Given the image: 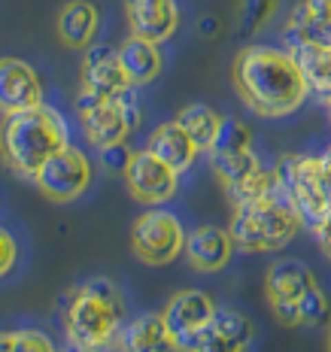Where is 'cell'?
<instances>
[{
    "mask_svg": "<svg viewBox=\"0 0 331 352\" xmlns=\"http://www.w3.org/2000/svg\"><path fill=\"white\" fill-rule=\"evenodd\" d=\"M304 6L313 12V16L331 19V0H304Z\"/></svg>",
    "mask_w": 331,
    "mask_h": 352,
    "instance_id": "d6a6232c",
    "label": "cell"
},
{
    "mask_svg": "<svg viewBox=\"0 0 331 352\" xmlns=\"http://www.w3.org/2000/svg\"><path fill=\"white\" fill-rule=\"evenodd\" d=\"M176 122L189 131V137L195 140V146L201 152H210L213 143L219 137V128H222V116L216 109H210L207 104H189L176 113Z\"/></svg>",
    "mask_w": 331,
    "mask_h": 352,
    "instance_id": "7402d4cb",
    "label": "cell"
},
{
    "mask_svg": "<svg viewBox=\"0 0 331 352\" xmlns=\"http://www.w3.org/2000/svg\"><path fill=\"white\" fill-rule=\"evenodd\" d=\"M43 104V82L28 61L21 58H3L0 61V107L3 116L21 113Z\"/></svg>",
    "mask_w": 331,
    "mask_h": 352,
    "instance_id": "7c38bea8",
    "label": "cell"
},
{
    "mask_svg": "<svg viewBox=\"0 0 331 352\" xmlns=\"http://www.w3.org/2000/svg\"><path fill=\"white\" fill-rule=\"evenodd\" d=\"M283 176V195L301 212L307 228L331 210V179L322 155H283L277 161Z\"/></svg>",
    "mask_w": 331,
    "mask_h": 352,
    "instance_id": "8992f818",
    "label": "cell"
},
{
    "mask_svg": "<svg viewBox=\"0 0 331 352\" xmlns=\"http://www.w3.org/2000/svg\"><path fill=\"white\" fill-rule=\"evenodd\" d=\"M186 237L189 234L176 212L149 207L131 225V252L143 264L161 267V264H171L176 255L186 252Z\"/></svg>",
    "mask_w": 331,
    "mask_h": 352,
    "instance_id": "52a82bcc",
    "label": "cell"
},
{
    "mask_svg": "<svg viewBox=\"0 0 331 352\" xmlns=\"http://www.w3.org/2000/svg\"><path fill=\"white\" fill-rule=\"evenodd\" d=\"M149 146L158 158H164L171 167H176L180 173H186L195 164V158L201 155V149L195 146V140L189 137V131L180 122H161L156 131L149 134Z\"/></svg>",
    "mask_w": 331,
    "mask_h": 352,
    "instance_id": "e0dca14e",
    "label": "cell"
},
{
    "mask_svg": "<svg viewBox=\"0 0 331 352\" xmlns=\"http://www.w3.org/2000/svg\"><path fill=\"white\" fill-rule=\"evenodd\" d=\"M210 155V170L216 173V179L222 186H234L244 176H249L253 170H259L261 161L253 149H240V152H207Z\"/></svg>",
    "mask_w": 331,
    "mask_h": 352,
    "instance_id": "cb8c5ba5",
    "label": "cell"
},
{
    "mask_svg": "<svg viewBox=\"0 0 331 352\" xmlns=\"http://www.w3.org/2000/svg\"><path fill=\"white\" fill-rule=\"evenodd\" d=\"M76 113L85 140L98 152L107 146L125 143L143 124V109L134 100V91L122 94V98H107V94L83 88L76 98Z\"/></svg>",
    "mask_w": 331,
    "mask_h": 352,
    "instance_id": "5b68a950",
    "label": "cell"
},
{
    "mask_svg": "<svg viewBox=\"0 0 331 352\" xmlns=\"http://www.w3.org/2000/svg\"><path fill=\"white\" fill-rule=\"evenodd\" d=\"M316 283L313 270L298 258H279L268 267L264 276V295L268 300H298Z\"/></svg>",
    "mask_w": 331,
    "mask_h": 352,
    "instance_id": "d6986e66",
    "label": "cell"
},
{
    "mask_svg": "<svg viewBox=\"0 0 331 352\" xmlns=\"http://www.w3.org/2000/svg\"><path fill=\"white\" fill-rule=\"evenodd\" d=\"M234 243L231 231L219 228V225H201L186 237V258L195 270L201 274H216V270L228 267V261L234 258Z\"/></svg>",
    "mask_w": 331,
    "mask_h": 352,
    "instance_id": "9a60e30c",
    "label": "cell"
},
{
    "mask_svg": "<svg viewBox=\"0 0 331 352\" xmlns=\"http://www.w3.org/2000/svg\"><path fill=\"white\" fill-rule=\"evenodd\" d=\"M16 258H19L16 237H12L10 231H0V274L10 276L12 267H16Z\"/></svg>",
    "mask_w": 331,
    "mask_h": 352,
    "instance_id": "f546056e",
    "label": "cell"
},
{
    "mask_svg": "<svg viewBox=\"0 0 331 352\" xmlns=\"http://www.w3.org/2000/svg\"><path fill=\"white\" fill-rule=\"evenodd\" d=\"M279 0H240L237 10V31L244 36H255L268 28V21L277 16Z\"/></svg>",
    "mask_w": 331,
    "mask_h": 352,
    "instance_id": "d4e9b609",
    "label": "cell"
},
{
    "mask_svg": "<svg viewBox=\"0 0 331 352\" xmlns=\"http://www.w3.org/2000/svg\"><path fill=\"white\" fill-rule=\"evenodd\" d=\"M92 179L94 170L88 155L76 146H67V149H61L58 155L49 158L31 182L36 186V192L49 197L52 204H73L76 197L88 192Z\"/></svg>",
    "mask_w": 331,
    "mask_h": 352,
    "instance_id": "ba28073f",
    "label": "cell"
},
{
    "mask_svg": "<svg viewBox=\"0 0 331 352\" xmlns=\"http://www.w3.org/2000/svg\"><path fill=\"white\" fill-rule=\"evenodd\" d=\"M231 82L237 98L259 119L292 116L310 98V82L292 49L244 46L231 61Z\"/></svg>",
    "mask_w": 331,
    "mask_h": 352,
    "instance_id": "6da1fadb",
    "label": "cell"
},
{
    "mask_svg": "<svg viewBox=\"0 0 331 352\" xmlns=\"http://www.w3.org/2000/svg\"><path fill=\"white\" fill-rule=\"evenodd\" d=\"M301 228H307V222L283 192L253 204H237L231 222H228V231H231L237 249L255 255L286 249L298 237Z\"/></svg>",
    "mask_w": 331,
    "mask_h": 352,
    "instance_id": "277c9868",
    "label": "cell"
},
{
    "mask_svg": "<svg viewBox=\"0 0 331 352\" xmlns=\"http://www.w3.org/2000/svg\"><path fill=\"white\" fill-rule=\"evenodd\" d=\"M219 307L213 304V298L207 292L201 289H182L176 292V295L167 300V307L161 313H164V322H167V331H171V343L176 349V343L182 340V337H189L197 328H204L207 322L216 316Z\"/></svg>",
    "mask_w": 331,
    "mask_h": 352,
    "instance_id": "5bb4252c",
    "label": "cell"
},
{
    "mask_svg": "<svg viewBox=\"0 0 331 352\" xmlns=\"http://www.w3.org/2000/svg\"><path fill=\"white\" fill-rule=\"evenodd\" d=\"M119 55H122V64H125V70H128V76L134 85L156 82L161 76V70H164L161 43H152V40H146V36L131 34L119 46Z\"/></svg>",
    "mask_w": 331,
    "mask_h": 352,
    "instance_id": "ac0fdd59",
    "label": "cell"
},
{
    "mask_svg": "<svg viewBox=\"0 0 331 352\" xmlns=\"http://www.w3.org/2000/svg\"><path fill=\"white\" fill-rule=\"evenodd\" d=\"M255 337V328H253V319L244 316L240 310H216L204 328H197L189 337H182L176 343V349H186V352H219V349H228V352H240L253 343Z\"/></svg>",
    "mask_w": 331,
    "mask_h": 352,
    "instance_id": "30bf717a",
    "label": "cell"
},
{
    "mask_svg": "<svg viewBox=\"0 0 331 352\" xmlns=\"http://www.w3.org/2000/svg\"><path fill=\"white\" fill-rule=\"evenodd\" d=\"M201 28L207 31V36H213V31H216V19H204V21H201Z\"/></svg>",
    "mask_w": 331,
    "mask_h": 352,
    "instance_id": "836d02e7",
    "label": "cell"
},
{
    "mask_svg": "<svg viewBox=\"0 0 331 352\" xmlns=\"http://www.w3.org/2000/svg\"><path fill=\"white\" fill-rule=\"evenodd\" d=\"M128 31L152 43H167L180 28L176 0H125Z\"/></svg>",
    "mask_w": 331,
    "mask_h": 352,
    "instance_id": "4fadbf2b",
    "label": "cell"
},
{
    "mask_svg": "<svg viewBox=\"0 0 331 352\" xmlns=\"http://www.w3.org/2000/svg\"><path fill=\"white\" fill-rule=\"evenodd\" d=\"M122 176L125 186H128V195L137 204H149V207L167 204L180 192V170L167 164L164 158H158L149 146L131 152V161Z\"/></svg>",
    "mask_w": 331,
    "mask_h": 352,
    "instance_id": "9c48e42d",
    "label": "cell"
},
{
    "mask_svg": "<svg viewBox=\"0 0 331 352\" xmlns=\"http://www.w3.org/2000/svg\"><path fill=\"white\" fill-rule=\"evenodd\" d=\"M240 149H253V128L237 116H228V119H222V128H219V137L210 152H240Z\"/></svg>",
    "mask_w": 331,
    "mask_h": 352,
    "instance_id": "4316f807",
    "label": "cell"
},
{
    "mask_svg": "<svg viewBox=\"0 0 331 352\" xmlns=\"http://www.w3.org/2000/svg\"><path fill=\"white\" fill-rule=\"evenodd\" d=\"M283 192V176H279V167H259V170H253L249 176H244L240 182H234V186L225 188V195L231 197V204L237 207V204H253V201H261V197L268 195H277Z\"/></svg>",
    "mask_w": 331,
    "mask_h": 352,
    "instance_id": "603a6c76",
    "label": "cell"
},
{
    "mask_svg": "<svg viewBox=\"0 0 331 352\" xmlns=\"http://www.w3.org/2000/svg\"><path fill=\"white\" fill-rule=\"evenodd\" d=\"M64 331L73 349L116 346V337L125 322V298L113 280L94 276L61 298Z\"/></svg>",
    "mask_w": 331,
    "mask_h": 352,
    "instance_id": "7a4b0ae2",
    "label": "cell"
},
{
    "mask_svg": "<svg viewBox=\"0 0 331 352\" xmlns=\"http://www.w3.org/2000/svg\"><path fill=\"white\" fill-rule=\"evenodd\" d=\"M270 304V313L279 325L286 328H295L301 325V310H298V300H268Z\"/></svg>",
    "mask_w": 331,
    "mask_h": 352,
    "instance_id": "f1b7e54d",
    "label": "cell"
},
{
    "mask_svg": "<svg viewBox=\"0 0 331 352\" xmlns=\"http://www.w3.org/2000/svg\"><path fill=\"white\" fill-rule=\"evenodd\" d=\"M310 231H313V237H316V243L322 246V252L331 258V210L325 212V216L319 219L316 225H310Z\"/></svg>",
    "mask_w": 331,
    "mask_h": 352,
    "instance_id": "1f68e13d",
    "label": "cell"
},
{
    "mask_svg": "<svg viewBox=\"0 0 331 352\" xmlns=\"http://www.w3.org/2000/svg\"><path fill=\"white\" fill-rule=\"evenodd\" d=\"M100 158H104L107 170L125 173V167H128V161H131V152H128V146H125V143H116V146H107V149H100Z\"/></svg>",
    "mask_w": 331,
    "mask_h": 352,
    "instance_id": "4dcf8cb0",
    "label": "cell"
},
{
    "mask_svg": "<svg viewBox=\"0 0 331 352\" xmlns=\"http://www.w3.org/2000/svg\"><path fill=\"white\" fill-rule=\"evenodd\" d=\"M325 107H328V122H331V98H325Z\"/></svg>",
    "mask_w": 331,
    "mask_h": 352,
    "instance_id": "d590c367",
    "label": "cell"
},
{
    "mask_svg": "<svg viewBox=\"0 0 331 352\" xmlns=\"http://www.w3.org/2000/svg\"><path fill=\"white\" fill-rule=\"evenodd\" d=\"M98 28H100V12L92 0H67L58 10L55 31L58 40L67 49H76V52L88 49L94 43V36H98Z\"/></svg>",
    "mask_w": 331,
    "mask_h": 352,
    "instance_id": "2e32d148",
    "label": "cell"
},
{
    "mask_svg": "<svg viewBox=\"0 0 331 352\" xmlns=\"http://www.w3.org/2000/svg\"><path fill=\"white\" fill-rule=\"evenodd\" d=\"M322 158H325V167H328V170H331V146H328V149H325V155H322Z\"/></svg>",
    "mask_w": 331,
    "mask_h": 352,
    "instance_id": "e575fe53",
    "label": "cell"
},
{
    "mask_svg": "<svg viewBox=\"0 0 331 352\" xmlns=\"http://www.w3.org/2000/svg\"><path fill=\"white\" fill-rule=\"evenodd\" d=\"M325 343H328V349H331V328H328V334H325Z\"/></svg>",
    "mask_w": 331,
    "mask_h": 352,
    "instance_id": "8d00e7d4",
    "label": "cell"
},
{
    "mask_svg": "<svg viewBox=\"0 0 331 352\" xmlns=\"http://www.w3.org/2000/svg\"><path fill=\"white\" fill-rule=\"evenodd\" d=\"M116 346L134 349V352L173 346L171 331H167V322H164V313H143V316L131 319L128 325H122L119 337H116Z\"/></svg>",
    "mask_w": 331,
    "mask_h": 352,
    "instance_id": "ffe728a7",
    "label": "cell"
},
{
    "mask_svg": "<svg viewBox=\"0 0 331 352\" xmlns=\"http://www.w3.org/2000/svg\"><path fill=\"white\" fill-rule=\"evenodd\" d=\"M70 146L67 122L46 104L3 116V158L21 179H34L52 155Z\"/></svg>",
    "mask_w": 331,
    "mask_h": 352,
    "instance_id": "3957f363",
    "label": "cell"
},
{
    "mask_svg": "<svg viewBox=\"0 0 331 352\" xmlns=\"http://www.w3.org/2000/svg\"><path fill=\"white\" fill-rule=\"evenodd\" d=\"M0 346L6 352H49L52 340H49V334L36 331V328H16V331L0 334Z\"/></svg>",
    "mask_w": 331,
    "mask_h": 352,
    "instance_id": "83f0119b",
    "label": "cell"
},
{
    "mask_svg": "<svg viewBox=\"0 0 331 352\" xmlns=\"http://www.w3.org/2000/svg\"><path fill=\"white\" fill-rule=\"evenodd\" d=\"M298 310H301V325H307V328L331 325V300H328V292L319 283H313L298 298Z\"/></svg>",
    "mask_w": 331,
    "mask_h": 352,
    "instance_id": "484cf974",
    "label": "cell"
},
{
    "mask_svg": "<svg viewBox=\"0 0 331 352\" xmlns=\"http://www.w3.org/2000/svg\"><path fill=\"white\" fill-rule=\"evenodd\" d=\"M79 79H83V88L107 94V98H122V94L134 91V82L125 70L119 49L104 46V43H92L88 49H83Z\"/></svg>",
    "mask_w": 331,
    "mask_h": 352,
    "instance_id": "8fae6325",
    "label": "cell"
},
{
    "mask_svg": "<svg viewBox=\"0 0 331 352\" xmlns=\"http://www.w3.org/2000/svg\"><path fill=\"white\" fill-rule=\"evenodd\" d=\"M292 55L298 58L307 82L319 98H331V49L313 46V43H292Z\"/></svg>",
    "mask_w": 331,
    "mask_h": 352,
    "instance_id": "44dd1931",
    "label": "cell"
}]
</instances>
